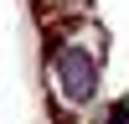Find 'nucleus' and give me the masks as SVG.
<instances>
[{
	"label": "nucleus",
	"instance_id": "f257e3e1",
	"mask_svg": "<svg viewBox=\"0 0 129 124\" xmlns=\"http://www.w3.org/2000/svg\"><path fill=\"white\" fill-rule=\"evenodd\" d=\"M52 78H57L62 103H88L98 93V62L88 57V47H62L52 57Z\"/></svg>",
	"mask_w": 129,
	"mask_h": 124
},
{
	"label": "nucleus",
	"instance_id": "f03ea898",
	"mask_svg": "<svg viewBox=\"0 0 129 124\" xmlns=\"http://www.w3.org/2000/svg\"><path fill=\"white\" fill-rule=\"evenodd\" d=\"M109 124H129V109H124V103H119V109L109 114Z\"/></svg>",
	"mask_w": 129,
	"mask_h": 124
}]
</instances>
